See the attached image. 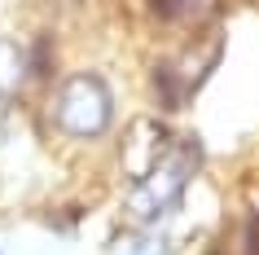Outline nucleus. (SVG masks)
<instances>
[{
	"mask_svg": "<svg viewBox=\"0 0 259 255\" xmlns=\"http://www.w3.org/2000/svg\"><path fill=\"white\" fill-rule=\"evenodd\" d=\"M193 172H198V145H189V141L171 145L163 154V163L132 185L127 211L137 215V220H158V215H167L180 202V194H185V185H189Z\"/></svg>",
	"mask_w": 259,
	"mask_h": 255,
	"instance_id": "f03ea898",
	"label": "nucleus"
},
{
	"mask_svg": "<svg viewBox=\"0 0 259 255\" xmlns=\"http://www.w3.org/2000/svg\"><path fill=\"white\" fill-rule=\"evenodd\" d=\"M127 255H167V242H158L154 233H137L132 246H127Z\"/></svg>",
	"mask_w": 259,
	"mask_h": 255,
	"instance_id": "0eeeda50",
	"label": "nucleus"
},
{
	"mask_svg": "<svg viewBox=\"0 0 259 255\" xmlns=\"http://www.w3.org/2000/svg\"><path fill=\"white\" fill-rule=\"evenodd\" d=\"M215 62H220V35H202L198 44L180 49L176 57L154 66V88L167 106H180V101H189V93L202 88V80L215 70Z\"/></svg>",
	"mask_w": 259,
	"mask_h": 255,
	"instance_id": "7ed1b4c3",
	"label": "nucleus"
},
{
	"mask_svg": "<svg viewBox=\"0 0 259 255\" xmlns=\"http://www.w3.org/2000/svg\"><path fill=\"white\" fill-rule=\"evenodd\" d=\"M167 150H171V136H167L163 123H154V119H137L127 132H123L119 163H123V172L132 176V180H141V176H150L154 167L163 163Z\"/></svg>",
	"mask_w": 259,
	"mask_h": 255,
	"instance_id": "20e7f679",
	"label": "nucleus"
},
{
	"mask_svg": "<svg viewBox=\"0 0 259 255\" xmlns=\"http://www.w3.org/2000/svg\"><path fill=\"white\" fill-rule=\"evenodd\" d=\"M27 75H31V57L18 49V40L0 35V101L18 97V88H22Z\"/></svg>",
	"mask_w": 259,
	"mask_h": 255,
	"instance_id": "423d86ee",
	"label": "nucleus"
},
{
	"mask_svg": "<svg viewBox=\"0 0 259 255\" xmlns=\"http://www.w3.org/2000/svg\"><path fill=\"white\" fill-rule=\"evenodd\" d=\"M53 119L57 128L75 141H97V136L110 132L114 123V93L101 75H70L57 93V106H53Z\"/></svg>",
	"mask_w": 259,
	"mask_h": 255,
	"instance_id": "f257e3e1",
	"label": "nucleus"
},
{
	"mask_svg": "<svg viewBox=\"0 0 259 255\" xmlns=\"http://www.w3.org/2000/svg\"><path fill=\"white\" fill-rule=\"evenodd\" d=\"M150 9L163 22H180V27H206L220 14V0H150Z\"/></svg>",
	"mask_w": 259,
	"mask_h": 255,
	"instance_id": "39448f33",
	"label": "nucleus"
},
{
	"mask_svg": "<svg viewBox=\"0 0 259 255\" xmlns=\"http://www.w3.org/2000/svg\"><path fill=\"white\" fill-rule=\"evenodd\" d=\"M0 255H5V251H0Z\"/></svg>",
	"mask_w": 259,
	"mask_h": 255,
	"instance_id": "6e6552de",
	"label": "nucleus"
}]
</instances>
